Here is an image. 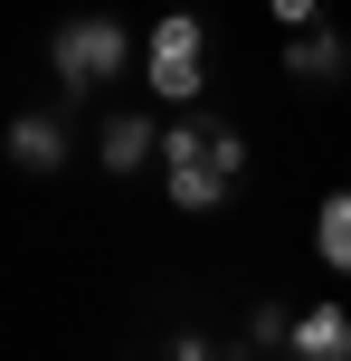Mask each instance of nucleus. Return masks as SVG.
<instances>
[{
	"label": "nucleus",
	"mask_w": 351,
	"mask_h": 361,
	"mask_svg": "<svg viewBox=\"0 0 351 361\" xmlns=\"http://www.w3.org/2000/svg\"><path fill=\"white\" fill-rule=\"evenodd\" d=\"M152 133H162V124H152V114H105V133H95V162H105L114 180H133V171H143L152 162Z\"/></svg>",
	"instance_id": "obj_7"
},
{
	"label": "nucleus",
	"mask_w": 351,
	"mask_h": 361,
	"mask_svg": "<svg viewBox=\"0 0 351 361\" xmlns=\"http://www.w3.org/2000/svg\"><path fill=\"white\" fill-rule=\"evenodd\" d=\"M285 352L295 361H351V305H304L285 324Z\"/></svg>",
	"instance_id": "obj_5"
},
{
	"label": "nucleus",
	"mask_w": 351,
	"mask_h": 361,
	"mask_svg": "<svg viewBox=\"0 0 351 361\" xmlns=\"http://www.w3.org/2000/svg\"><path fill=\"white\" fill-rule=\"evenodd\" d=\"M143 76H152L162 105H200V76H209V29H200V10H162V19L143 29Z\"/></svg>",
	"instance_id": "obj_3"
},
{
	"label": "nucleus",
	"mask_w": 351,
	"mask_h": 361,
	"mask_svg": "<svg viewBox=\"0 0 351 361\" xmlns=\"http://www.w3.org/2000/svg\"><path fill=\"white\" fill-rule=\"evenodd\" d=\"M285 76H295V86H342L351 76V38L342 29H295L285 38Z\"/></svg>",
	"instance_id": "obj_4"
},
{
	"label": "nucleus",
	"mask_w": 351,
	"mask_h": 361,
	"mask_svg": "<svg viewBox=\"0 0 351 361\" xmlns=\"http://www.w3.org/2000/svg\"><path fill=\"white\" fill-rule=\"evenodd\" d=\"M266 19H285V29H314V19H323V0H266Z\"/></svg>",
	"instance_id": "obj_10"
},
{
	"label": "nucleus",
	"mask_w": 351,
	"mask_h": 361,
	"mask_svg": "<svg viewBox=\"0 0 351 361\" xmlns=\"http://www.w3.org/2000/svg\"><path fill=\"white\" fill-rule=\"evenodd\" d=\"M124 67H133V29H124L114 10H76V19L48 29V76H57L67 95H105Z\"/></svg>",
	"instance_id": "obj_2"
},
{
	"label": "nucleus",
	"mask_w": 351,
	"mask_h": 361,
	"mask_svg": "<svg viewBox=\"0 0 351 361\" xmlns=\"http://www.w3.org/2000/svg\"><path fill=\"white\" fill-rule=\"evenodd\" d=\"M10 162L29 180H57V171H67V124H57V114H19V124H10Z\"/></svg>",
	"instance_id": "obj_6"
},
{
	"label": "nucleus",
	"mask_w": 351,
	"mask_h": 361,
	"mask_svg": "<svg viewBox=\"0 0 351 361\" xmlns=\"http://www.w3.org/2000/svg\"><path fill=\"white\" fill-rule=\"evenodd\" d=\"M219 361H228V352H219ZM247 361H266V352H247Z\"/></svg>",
	"instance_id": "obj_12"
},
{
	"label": "nucleus",
	"mask_w": 351,
	"mask_h": 361,
	"mask_svg": "<svg viewBox=\"0 0 351 361\" xmlns=\"http://www.w3.org/2000/svg\"><path fill=\"white\" fill-rule=\"evenodd\" d=\"M285 324H295V305H247V352H285Z\"/></svg>",
	"instance_id": "obj_9"
},
{
	"label": "nucleus",
	"mask_w": 351,
	"mask_h": 361,
	"mask_svg": "<svg viewBox=\"0 0 351 361\" xmlns=\"http://www.w3.org/2000/svg\"><path fill=\"white\" fill-rule=\"evenodd\" d=\"M314 267L351 276V180H342V190H323V209H314Z\"/></svg>",
	"instance_id": "obj_8"
},
{
	"label": "nucleus",
	"mask_w": 351,
	"mask_h": 361,
	"mask_svg": "<svg viewBox=\"0 0 351 361\" xmlns=\"http://www.w3.org/2000/svg\"><path fill=\"white\" fill-rule=\"evenodd\" d=\"M152 162H162V200L171 209H228V190L247 171V133L219 105H190L181 124L152 133Z\"/></svg>",
	"instance_id": "obj_1"
},
{
	"label": "nucleus",
	"mask_w": 351,
	"mask_h": 361,
	"mask_svg": "<svg viewBox=\"0 0 351 361\" xmlns=\"http://www.w3.org/2000/svg\"><path fill=\"white\" fill-rule=\"evenodd\" d=\"M162 352H171V361H219V343H209V333H171Z\"/></svg>",
	"instance_id": "obj_11"
}]
</instances>
